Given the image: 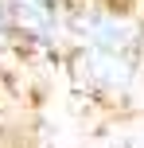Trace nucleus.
I'll list each match as a JSON object with an SVG mask.
<instances>
[{
	"label": "nucleus",
	"instance_id": "nucleus-1",
	"mask_svg": "<svg viewBox=\"0 0 144 148\" xmlns=\"http://www.w3.org/2000/svg\"><path fill=\"white\" fill-rule=\"evenodd\" d=\"M0 39H4V12H0Z\"/></svg>",
	"mask_w": 144,
	"mask_h": 148
}]
</instances>
